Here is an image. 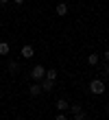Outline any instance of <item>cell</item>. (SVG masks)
I'll return each instance as SVG.
<instances>
[{"label":"cell","mask_w":109,"mask_h":120,"mask_svg":"<svg viewBox=\"0 0 109 120\" xmlns=\"http://www.w3.org/2000/svg\"><path fill=\"white\" fill-rule=\"evenodd\" d=\"M90 92H92V94H105V81L103 79L90 81Z\"/></svg>","instance_id":"obj_1"},{"label":"cell","mask_w":109,"mask_h":120,"mask_svg":"<svg viewBox=\"0 0 109 120\" xmlns=\"http://www.w3.org/2000/svg\"><path fill=\"white\" fill-rule=\"evenodd\" d=\"M31 76H33V81H41L44 76H46V68L37 63L35 68H31Z\"/></svg>","instance_id":"obj_2"},{"label":"cell","mask_w":109,"mask_h":120,"mask_svg":"<svg viewBox=\"0 0 109 120\" xmlns=\"http://www.w3.org/2000/svg\"><path fill=\"white\" fill-rule=\"evenodd\" d=\"M20 55H22L24 59H31L33 55H35V48H33L31 44H24V46H22V50H20Z\"/></svg>","instance_id":"obj_3"},{"label":"cell","mask_w":109,"mask_h":120,"mask_svg":"<svg viewBox=\"0 0 109 120\" xmlns=\"http://www.w3.org/2000/svg\"><path fill=\"white\" fill-rule=\"evenodd\" d=\"M55 107H57V109H59V111H63V114H65V111H68V109H70V103H68V101H65V98H59V101H57V103H55Z\"/></svg>","instance_id":"obj_4"},{"label":"cell","mask_w":109,"mask_h":120,"mask_svg":"<svg viewBox=\"0 0 109 120\" xmlns=\"http://www.w3.org/2000/svg\"><path fill=\"white\" fill-rule=\"evenodd\" d=\"M41 92H53V87H55V81H48V79H41Z\"/></svg>","instance_id":"obj_5"},{"label":"cell","mask_w":109,"mask_h":120,"mask_svg":"<svg viewBox=\"0 0 109 120\" xmlns=\"http://www.w3.org/2000/svg\"><path fill=\"white\" fill-rule=\"evenodd\" d=\"M28 94H31V96H39V94H41V85H39L37 81H35L33 85L28 87Z\"/></svg>","instance_id":"obj_6"},{"label":"cell","mask_w":109,"mask_h":120,"mask_svg":"<svg viewBox=\"0 0 109 120\" xmlns=\"http://www.w3.org/2000/svg\"><path fill=\"white\" fill-rule=\"evenodd\" d=\"M98 55L96 52H90V55H87V66H98Z\"/></svg>","instance_id":"obj_7"},{"label":"cell","mask_w":109,"mask_h":120,"mask_svg":"<svg viewBox=\"0 0 109 120\" xmlns=\"http://www.w3.org/2000/svg\"><path fill=\"white\" fill-rule=\"evenodd\" d=\"M55 11H57V15H68V4H65V2H59Z\"/></svg>","instance_id":"obj_8"},{"label":"cell","mask_w":109,"mask_h":120,"mask_svg":"<svg viewBox=\"0 0 109 120\" xmlns=\"http://www.w3.org/2000/svg\"><path fill=\"white\" fill-rule=\"evenodd\" d=\"M7 70H9L11 74H15V72H20V63L18 61H9L7 63Z\"/></svg>","instance_id":"obj_9"},{"label":"cell","mask_w":109,"mask_h":120,"mask_svg":"<svg viewBox=\"0 0 109 120\" xmlns=\"http://www.w3.org/2000/svg\"><path fill=\"white\" fill-rule=\"evenodd\" d=\"M70 111H72V114H74V116H81V114H85L81 105H70Z\"/></svg>","instance_id":"obj_10"},{"label":"cell","mask_w":109,"mask_h":120,"mask_svg":"<svg viewBox=\"0 0 109 120\" xmlns=\"http://www.w3.org/2000/svg\"><path fill=\"white\" fill-rule=\"evenodd\" d=\"M44 79H48V81H57V70H46V76Z\"/></svg>","instance_id":"obj_11"},{"label":"cell","mask_w":109,"mask_h":120,"mask_svg":"<svg viewBox=\"0 0 109 120\" xmlns=\"http://www.w3.org/2000/svg\"><path fill=\"white\" fill-rule=\"evenodd\" d=\"M9 44H7V41H0V55H9Z\"/></svg>","instance_id":"obj_12"},{"label":"cell","mask_w":109,"mask_h":120,"mask_svg":"<svg viewBox=\"0 0 109 120\" xmlns=\"http://www.w3.org/2000/svg\"><path fill=\"white\" fill-rule=\"evenodd\" d=\"M55 120H68V116H65L63 111H59V114H57V118H55Z\"/></svg>","instance_id":"obj_13"},{"label":"cell","mask_w":109,"mask_h":120,"mask_svg":"<svg viewBox=\"0 0 109 120\" xmlns=\"http://www.w3.org/2000/svg\"><path fill=\"white\" fill-rule=\"evenodd\" d=\"M72 120H87V116H85V114H81V116H74Z\"/></svg>","instance_id":"obj_14"},{"label":"cell","mask_w":109,"mask_h":120,"mask_svg":"<svg viewBox=\"0 0 109 120\" xmlns=\"http://www.w3.org/2000/svg\"><path fill=\"white\" fill-rule=\"evenodd\" d=\"M103 74H105V76L109 74V63H105V68H103Z\"/></svg>","instance_id":"obj_15"},{"label":"cell","mask_w":109,"mask_h":120,"mask_svg":"<svg viewBox=\"0 0 109 120\" xmlns=\"http://www.w3.org/2000/svg\"><path fill=\"white\" fill-rule=\"evenodd\" d=\"M13 2H15V4L20 7V4H24V2H26V0H13Z\"/></svg>","instance_id":"obj_16"},{"label":"cell","mask_w":109,"mask_h":120,"mask_svg":"<svg viewBox=\"0 0 109 120\" xmlns=\"http://www.w3.org/2000/svg\"><path fill=\"white\" fill-rule=\"evenodd\" d=\"M105 59L109 61V48H107V50H105Z\"/></svg>","instance_id":"obj_17"},{"label":"cell","mask_w":109,"mask_h":120,"mask_svg":"<svg viewBox=\"0 0 109 120\" xmlns=\"http://www.w3.org/2000/svg\"><path fill=\"white\" fill-rule=\"evenodd\" d=\"M0 2H2V4H4V2H9V0H0Z\"/></svg>","instance_id":"obj_18"},{"label":"cell","mask_w":109,"mask_h":120,"mask_svg":"<svg viewBox=\"0 0 109 120\" xmlns=\"http://www.w3.org/2000/svg\"><path fill=\"white\" fill-rule=\"evenodd\" d=\"M18 120H26V118H18Z\"/></svg>","instance_id":"obj_19"}]
</instances>
